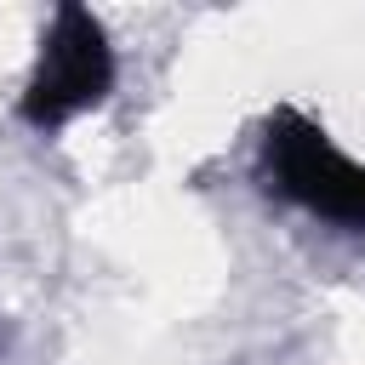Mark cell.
I'll use <instances>...</instances> for the list:
<instances>
[{
    "label": "cell",
    "mask_w": 365,
    "mask_h": 365,
    "mask_svg": "<svg viewBox=\"0 0 365 365\" xmlns=\"http://www.w3.org/2000/svg\"><path fill=\"white\" fill-rule=\"evenodd\" d=\"M114 86V51L103 23L86 6H57L46 40H40V63L34 80L23 91V120L29 125H63L86 108H97Z\"/></svg>",
    "instance_id": "1"
},
{
    "label": "cell",
    "mask_w": 365,
    "mask_h": 365,
    "mask_svg": "<svg viewBox=\"0 0 365 365\" xmlns=\"http://www.w3.org/2000/svg\"><path fill=\"white\" fill-rule=\"evenodd\" d=\"M262 160H268V177L279 182V194H291L314 217L365 228V165L348 160L314 120L274 114L268 143H262Z\"/></svg>",
    "instance_id": "2"
}]
</instances>
